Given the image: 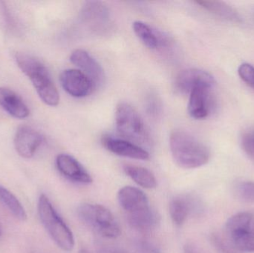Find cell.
<instances>
[{
	"mask_svg": "<svg viewBox=\"0 0 254 253\" xmlns=\"http://www.w3.org/2000/svg\"><path fill=\"white\" fill-rule=\"evenodd\" d=\"M118 200L126 212L127 221L134 230L141 233L151 231L158 223V216L149 204L146 195L136 187H123L119 190Z\"/></svg>",
	"mask_w": 254,
	"mask_h": 253,
	"instance_id": "obj_1",
	"label": "cell"
},
{
	"mask_svg": "<svg viewBox=\"0 0 254 253\" xmlns=\"http://www.w3.org/2000/svg\"><path fill=\"white\" fill-rule=\"evenodd\" d=\"M170 147L175 162L184 169L201 167L207 164L210 158V152L207 146L185 131L172 132Z\"/></svg>",
	"mask_w": 254,
	"mask_h": 253,
	"instance_id": "obj_2",
	"label": "cell"
},
{
	"mask_svg": "<svg viewBox=\"0 0 254 253\" xmlns=\"http://www.w3.org/2000/svg\"><path fill=\"white\" fill-rule=\"evenodd\" d=\"M15 59L21 71L31 80L43 102L50 106H57L60 102L59 92L44 64L24 53H16Z\"/></svg>",
	"mask_w": 254,
	"mask_h": 253,
	"instance_id": "obj_3",
	"label": "cell"
},
{
	"mask_svg": "<svg viewBox=\"0 0 254 253\" xmlns=\"http://www.w3.org/2000/svg\"><path fill=\"white\" fill-rule=\"evenodd\" d=\"M38 213L42 224L55 244L63 251H72L74 246L72 232L55 210L47 196L43 194L39 199Z\"/></svg>",
	"mask_w": 254,
	"mask_h": 253,
	"instance_id": "obj_4",
	"label": "cell"
},
{
	"mask_svg": "<svg viewBox=\"0 0 254 253\" xmlns=\"http://www.w3.org/2000/svg\"><path fill=\"white\" fill-rule=\"evenodd\" d=\"M116 129L122 138L136 145L151 144L149 132L135 108L127 102H121L116 111Z\"/></svg>",
	"mask_w": 254,
	"mask_h": 253,
	"instance_id": "obj_5",
	"label": "cell"
},
{
	"mask_svg": "<svg viewBox=\"0 0 254 253\" xmlns=\"http://www.w3.org/2000/svg\"><path fill=\"white\" fill-rule=\"evenodd\" d=\"M77 215L83 222L107 239L120 236L121 227L110 209L95 203H83L77 208Z\"/></svg>",
	"mask_w": 254,
	"mask_h": 253,
	"instance_id": "obj_6",
	"label": "cell"
},
{
	"mask_svg": "<svg viewBox=\"0 0 254 253\" xmlns=\"http://www.w3.org/2000/svg\"><path fill=\"white\" fill-rule=\"evenodd\" d=\"M227 239L242 252L254 253V214L243 212L229 218L225 225Z\"/></svg>",
	"mask_w": 254,
	"mask_h": 253,
	"instance_id": "obj_7",
	"label": "cell"
},
{
	"mask_svg": "<svg viewBox=\"0 0 254 253\" xmlns=\"http://www.w3.org/2000/svg\"><path fill=\"white\" fill-rule=\"evenodd\" d=\"M60 81L66 93L74 98H85L95 89L90 79L78 69L64 70L60 75Z\"/></svg>",
	"mask_w": 254,
	"mask_h": 253,
	"instance_id": "obj_8",
	"label": "cell"
},
{
	"mask_svg": "<svg viewBox=\"0 0 254 253\" xmlns=\"http://www.w3.org/2000/svg\"><path fill=\"white\" fill-rule=\"evenodd\" d=\"M214 77L204 70L188 68L179 73L175 82V89L179 93L188 95L196 86H208L214 87Z\"/></svg>",
	"mask_w": 254,
	"mask_h": 253,
	"instance_id": "obj_9",
	"label": "cell"
},
{
	"mask_svg": "<svg viewBox=\"0 0 254 253\" xmlns=\"http://www.w3.org/2000/svg\"><path fill=\"white\" fill-rule=\"evenodd\" d=\"M213 87L208 86H196L190 93L188 113L195 120H202L208 117L213 108L211 91Z\"/></svg>",
	"mask_w": 254,
	"mask_h": 253,
	"instance_id": "obj_10",
	"label": "cell"
},
{
	"mask_svg": "<svg viewBox=\"0 0 254 253\" xmlns=\"http://www.w3.org/2000/svg\"><path fill=\"white\" fill-rule=\"evenodd\" d=\"M56 166L60 173L71 182L83 185L92 183L90 174L78 160L69 154H59L56 158Z\"/></svg>",
	"mask_w": 254,
	"mask_h": 253,
	"instance_id": "obj_11",
	"label": "cell"
},
{
	"mask_svg": "<svg viewBox=\"0 0 254 253\" xmlns=\"http://www.w3.org/2000/svg\"><path fill=\"white\" fill-rule=\"evenodd\" d=\"M70 61L90 79L95 89L103 84L105 79L104 69L86 51L76 49L71 53Z\"/></svg>",
	"mask_w": 254,
	"mask_h": 253,
	"instance_id": "obj_12",
	"label": "cell"
},
{
	"mask_svg": "<svg viewBox=\"0 0 254 253\" xmlns=\"http://www.w3.org/2000/svg\"><path fill=\"white\" fill-rule=\"evenodd\" d=\"M102 144L110 152L122 157L146 160L149 159V154L143 147H139L133 143L123 138H114L110 135L102 137Z\"/></svg>",
	"mask_w": 254,
	"mask_h": 253,
	"instance_id": "obj_13",
	"label": "cell"
},
{
	"mask_svg": "<svg viewBox=\"0 0 254 253\" xmlns=\"http://www.w3.org/2000/svg\"><path fill=\"white\" fill-rule=\"evenodd\" d=\"M80 17L92 29L104 30L110 23V10L101 1H86L80 10Z\"/></svg>",
	"mask_w": 254,
	"mask_h": 253,
	"instance_id": "obj_14",
	"label": "cell"
},
{
	"mask_svg": "<svg viewBox=\"0 0 254 253\" xmlns=\"http://www.w3.org/2000/svg\"><path fill=\"white\" fill-rule=\"evenodd\" d=\"M42 135L32 128L22 126L16 131L14 137L15 150L24 158H31L43 143Z\"/></svg>",
	"mask_w": 254,
	"mask_h": 253,
	"instance_id": "obj_15",
	"label": "cell"
},
{
	"mask_svg": "<svg viewBox=\"0 0 254 253\" xmlns=\"http://www.w3.org/2000/svg\"><path fill=\"white\" fill-rule=\"evenodd\" d=\"M197 203L189 196H179L172 199L169 205L170 215L176 225L182 226L196 209Z\"/></svg>",
	"mask_w": 254,
	"mask_h": 253,
	"instance_id": "obj_16",
	"label": "cell"
},
{
	"mask_svg": "<svg viewBox=\"0 0 254 253\" xmlns=\"http://www.w3.org/2000/svg\"><path fill=\"white\" fill-rule=\"evenodd\" d=\"M0 106L15 118H26L30 114L22 98L7 88L0 87Z\"/></svg>",
	"mask_w": 254,
	"mask_h": 253,
	"instance_id": "obj_17",
	"label": "cell"
},
{
	"mask_svg": "<svg viewBox=\"0 0 254 253\" xmlns=\"http://www.w3.org/2000/svg\"><path fill=\"white\" fill-rule=\"evenodd\" d=\"M132 28L134 34L148 49L155 50L168 43L167 37L142 21L133 22Z\"/></svg>",
	"mask_w": 254,
	"mask_h": 253,
	"instance_id": "obj_18",
	"label": "cell"
},
{
	"mask_svg": "<svg viewBox=\"0 0 254 253\" xmlns=\"http://www.w3.org/2000/svg\"><path fill=\"white\" fill-rule=\"evenodd\" d=\"M195 2L210 13L216 15L218 17L236 23L242 22L241 16L238 12L234 7L224 1L199 0L195 1Z\"/></svg>",
	"mask_w": 254,
	"mask_h": 253,
	"instance_id": "obj_19",
	"label": "cell"
},
{
	"mask_svg": "<svg viewBox=\"0 0 254 253\" xmlns=\"http://www.w3.org/2000/svg\"><path fill=\"white\" fill-rule=\"evenodd\" d=\"M124 171L135 184L143 188L151 190L157 187L155 175L146 168L135 165L126 164L124 166Z\"/></svg>",
	"mask_w": 254,
	"mask_h": 253,
	"instance_id": "obj_20",
	"label": "cell"
},
{
	"mask_svg": "<svg viewBox=\"0 0 254 253\" xmlns=\"http://www.w3.org/2000/svg\"><path fill=\"white\" fill-rule=\"evenodd\" d=\"M0 202L13 214L15 218L20 221L27 219L25 209L18 199L10 191L0 185Z\"/></svg>",
	"mask_w": 254,
	"mask_h": 253,
	"instance_id": "obj_21",
	"label": "cell"
},
{
	"mask_svg": "<svg viewBox=\"0 0 254 253\" xmlns=\"http://www.w3.org/2000/svg\"><path fill=\"white\" fill-rule=\"evenodd\" d=\"M145 108L147 114L154 118L161 114L162 109L161 99L155 92H150L148 94L145 101Z\"/></svg>",
	"mask_w": 254,
	"mask_h": 253,
	"instance_id": "obj_22",
	"label": "cell"
},
{
	"mask_svg": "<svg viewBox=\"0 0 254 253\" xmlns=\"http://www.w3.org/2000/svg\"><path fill=\"white\" fill-rule=\"evenodd\" d=\"M236 193L239 199L246 203H254V181H243L236 186Z\"/></svg>",
	"mask_w": 254,
	"mask_h": 253,
	"instance_id": "obj_23",
	"label": "cell"
},
{
	"mask_svg": "<svg viewBox=\"0 0 254 253\" xmlns=\"http://www.w3.org/2000/svg\"><path fill=\"white\" fill-rule=\"evenodd\" d=\"M211 242L216 251L219 253H238L236 248L231 245L228 240L222 238L219 234L212 235Z\"/></svg>",
	"mask_w": 254,
	"mask_h": 253,
	"instance_id": "obj_24",
	"label": "cell"
},
{
	"mask_svg": "<svg viewBox=\"0 0 254 253\" xmlns=\"http://www.w3.org/2000/svg\"><path fill=\"white\" fill-rule=\"evenodd\" d=\"M238 74L240 78L254 89V67L249 63H243L239 67Z\"/></svg>",
	"mask_w": 254,
	"mask_h": 253,
	"instance_id": "obj_25",
	"label": "cell"
},
{
	"mask_svg": "<svg viewBox=\"0 0 254 253\" xmlns=\"http://www.w3.org/2000/svg\"><path fill=\"white\" fill-rule=\"evenodd\" d=\"M242 146L245 152L254 160V132L243 135Z\"/></svg>",
	"mask_w": 254,
	"mask_h": 253,
	"instance_id": "obj_26",
	"label": "cell"
},
{
	"mask_svg": "<svg viewBox=\"0 0 254 253\" xmlns=\"http://www.w3.org/2000/svg\"><path fill=\"white\" fill-rule=\"evenodd\" d=\"M137 248L140 253H161L156 245L145 239L137 242Z\"/></svg>",
	"mask_w": 254,
	"mask_h": 253,
	"instance_id": "obj_27",
	"label": "cell"
},
{
	"mask_svg": "<svg viewBox=\"0 0 254 253\" xmlns=\"http://www.w3.org/2000/svg\"><path fill=\"white\" fill-rule=\"evenodd\" d=\"M184 253H203V252L195 244L189 242L184 246Z\"/></svg>",
	"mask_w": 254,
	"mask_h": 253,
	"instance_id": "obj_28",
	"label": "cell"
},
{
	"mask_svg": "<svg viewBox=\"0 0 254 253\" xmlns=\"http://www.w3.org/2000/svg\"><path fill=\"white\" fill-rule=\"evenodd\" d=\"M112 253H128L125 251H122V250H117V251H114Z\"/></svg>",
	"mask_w": 254,
	"mask_h": 253,
	"instance_id": "obj_29",
	"label": "cell"
},
{
	"mask_svg": "<svg viewBox=\"0 0 254 253\" xmlns=\"http://www.w3.org/2000/svg\"><path fill=\"white\" fill-rule=\"evenodd\" d=\"M79 253H90V252H89V251H88L87 250L82 249L81 251H80V252H79Z\"/></svg>",
	"mask_w": 254,
	"mask_h": 253,
	"instance_id": "obj_30",
	"label": "cell"
},
{
	"mask_svg": "<svg viewBox=\"0 0 254 253\" xmlns=\"http://www.w3.org/2000/svg\"><path fill=\"white\" fill-rule=\"evenodd\" d=\"M0 234H1V232H0Z\"/></svg>",
	"mask_w": 254,
	"mask_h": 253,
	"instance_id": "obj_31",
	"label": "cell"
}]
</instances>
